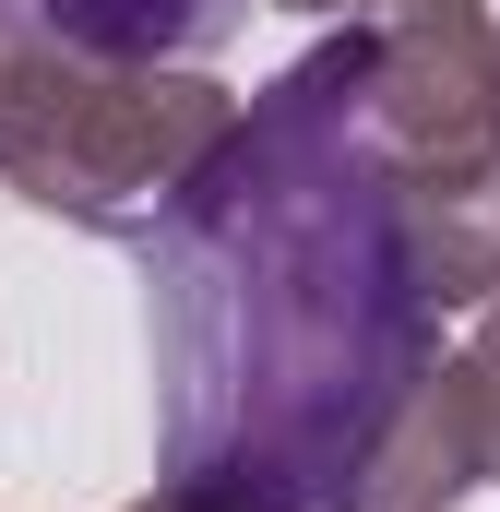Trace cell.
<instances>
[{
  "mask_svg": "<svg viewBox=\"0 0 500 512\" xmlns=\"http://www.w3.org/2000/svg\"><path fill=\"white\" fill-rule=\"evenodd\" d=\"M155 465L203 512H346L441 370L417 179L370 108V12L298 48L143 239Z\"/></svg>",
  "mask_w": 500,
  "mask_h": 512,
  "instance_id": "1",
  "label": "cell"
},
{
  "mask_svg": "<svg viewBox=\"0 0 500 512\" xmlns=\"http://www.w3.org/2000/svg\"><path fill=\"white\" fill-rule=\"evenodd\" d=\"M227 131L239 96L203 84L191 60L0 48V191L84 239H155Z\"/></svg>",
  "mask_w": 500,
  "mask_h": 512,
  "instance_id": "2",
  "label": "cell"
},
{
  "mask_svg": "<svg viewBox=\"0 0 500 512\" xmlns=\"http://www.w3.org/2000/svg\"><path fill=\"white\" fill-rule=\"evenodd\" d=\"M370 108L405 179L500 167V24L477 0H381L370 12Z\"/></svg>",
  "mask_w": 500,
  "mask_h": 512,
  "instance_id": "3",
  "label": "cell"
},
{
  "mask_svg": "<svg viewBox=\"0 0 500 512\" xmlns=\"http://www.w3.org/2000/svg\"><path fill=\"white\" fill-rule=\"evenodd\" d=\"M262 0H0V48L60 60H215Z\"/></svg>",
  "mask_w": 500,
  "mask_h": 512,
  "instance_id": "4",
  "label": "cell"
},
{
  "mask_svg": "<svg viewBox=\"0 0 500 512\" xmlns=\"http://www.w3.org/2000/svg\"><path fill=\"white\" fill-rule=\"evenodd\" d=\"M417 251L441 310H489L500 298V167L489 179H417Z\"/></svg>",
  "mask_w": 500,
  "mask_h": 512,
  "instance_id": "5",
  "label": "cell"
},
{
  "mask_svg": "<svg viewBox=\"0 0 500 512\" xmlns=\"http://www.w3.org/2000/svg\"><path fill=\"white\" fill-rule=\"evenodd\" d=\"M453 382H465V405H477V441H489V477H500V298L477 310V334L453 346Z\"/></svg>",
  "mask_w": 500,
  "mask_h": 512,
  "instance_id": "6",
  "label": "cell"
},
{
  "mask_svg": "<svg viewBox=\"0 0 500 512\" xmlns=\"http://www.w3.org/2000/svg\"><path fill=\"white\" fill-rule=\"evenodd\" d=\"M274 12H381V0H274Z\"/></svg>",
  "mask_w": 500,
  "mask_h": 512,
  "instance_id": "7",
  "label": "cell"
},
{
  "mask_svg": "<svg viewBox=\"0 0 500 512\" xmlns=\"http://www.w3.org/2000/svg\"><path fill=\"white\" fill-rule=\"evenodd\" d=\"M131 512H203V501H179V489H155V501H131Z\"/></svg>",
  "mask_w": 500,
  "mask_h": 512,
  "instance_id": "8",
  "label": "cell"
}]
</instances>
